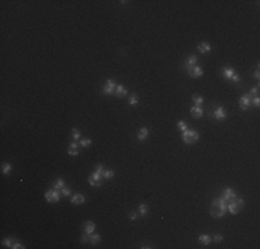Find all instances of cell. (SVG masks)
<instances>
[{
	"label": "cell",
	"instance_id": "cell-1",
	"mask_svg": "<svg viewBox=\"0 0 260 249\" xmlns=\"http://www.w3.org/2000/svg\"><path fill=\"white\" fill-rule=\"evenodd\" d=\"M227 205H228V202L223 197L215 198L213 202H212V206H210V216L215 219L223 217L226 215V212H227Z\"/></svg>",
	"mask_w": 260,
	"mask_h": 249
},
{
	"label": "cell",
	"instance_id": "cell-2",
	"mask_svg": "<svg viewBox=\"0 0 260 249\" xmlns=\"http://www.w3.org/2000/svg\"><path fill=\"white\" fill-rule=\"evenodd\" d=\"M102 172H104V165L98 163L95 166V172L89 177V183L90 186L93 187H100L102 184Z\"/></svg>",
	"mask_w": 260,
	"mask_h": 249
},
{
	"label": "cell",
	"instance_id": "cell-3",
	"mask_svg": "<svg viewBox=\"0 0 260 249\" xmlns=\"http://www.w3.org/2000/svg\"><path fill=\"white\" fill-rule=\"evenodd\" d=\"M242 208H244V199H242V198H237V197H235L234 199H231V201L228 202V205H227V210H230L231 215H237V213L241 210Z\"/></svg>",
	"mask_w": 260,
	"mask_h": 249
},
{
	"label": "cell",
	"instance_id": "cell-4",
	"mask_svg": "<svg viewBox=\"0 0 260 249\" xmlns=\"http://www.w3.org/2000/svg\"><path fill=\"white\" fill-rule=\"evenodd\" d=\"M198 140H199L198 131L190 130V129H187L185 131H183V141L185 144H194V143H197Z\"/></svg>",
	"mask_w": 260,
	"mask_h": 249
},
{
	"label": "cell",
	"instance_id": "cell-5",
	"mask_svg": "<svg viewBox=\"0 0 260 249\" xmlns=\"http://www.w3.org/2000/svg\"><path fill=\"white\" fill-rule=\"evenodd\" d=\"M45 198L47 202H58L60 198H61V191H57V190H49V191H46L45 194Z\"/></svg>",
	"mask_w": 260,
	"mask_h": 249
},
{
	"label": "cell",
	"instance_id": "cell-6",
	"mask_svg": "<svg viewBox=\"0 0 260 249\" xmlns=\"http://www.w3.org/2000/svg\"><path fill=\"white\" fill-rule=\"evenodd\" d=\"M250 105H252V104H250V94L249 93L245 94V96H242L241 98H239V107H241L242 111H246Z\"/></svg>",
	"mask_w": 260,
	"mask_h": 249
},
{
	"label": "cell",
	"instance_id": "cell-7",
	"mask_svg": "<svg viewBox=\"0 0 260 249\" xmlns=\"http://www.w3.org/2000/svg\"><path fill=\"white\" fill-rule=\"evenodd\" d=\"M115 87H116V83H115L112 79H108L107 83H105V86L102 87V93L104 94H114Z\"/></svg>",
	"mask_w": 260,
	"mask_h": 249
},
{
	"label": "cell",
	"instance_id": "cell-8",
	"mask_svg": "<svg viewBox=\"0 0 260 249\" xmlns=\"http://www.w3.org/2000/svg\"><path fill=\"white\" fill-rule=\"evenodd\" d=\"M212 116L216 118L217 120H223V119L227 118V113H226V111H224V108H223V107H216L215 111H213V113H212Z\"/></svg>",
	"mask_w": 260,
	"mask_h": 249
},
{
	"label": "cell",
	"instance_id": "cell-9",
	"mask_svg": "<svg viewBox=\"0 0 260 249\" xmlns=\"http://www.w3.org/2000/svg\"><path fill=\"white\" fill-rule=\"evenodd\" d=\"M187 71H188V74L191 75V78H199V76H202V75H203L202 68H201V67H198V65H194V67L188 68Z\"/></svg>",
	"mask_w": 260,
	"mask_h": 249
},
{
	"label": "cell",
	"instance_id": "cell-10",
	"mask_svg": "<svg viewBox=\"0 0 260 249\" xmlns=\"http://www.w3.org/2000/svg\"><path fill=\"white\" fill-rule=\"evenodd\" d=\"M222 197H223L224 199H226L227 202H230V201H231V199H234L235 197H237V195H235V191L233 190V188H226Z\"/></svg>",
	"mask_w": 260,
	"mask_h": 249
},
{
	"label": "cell",
	"instance_id": "cell-11",
	"mask_svg": "<svg viewBox=\"0 0 260 249\" xmlns=\"http://www.w3.org/2000/svg\"><path fill=\"white\" fill-rule=\"evenodd\" d=\"M114 94L116 96V97H125V96L127 94V89L125 86H122V85H116Z\"/></svg>",
	"mask_w": 260,
	"mask_h": 249
},
{
	"label": "cell",
	"instance_id": "cell-12",
	"mask_svg": "<svg viewBox=\"0 0 260 249\" xmlns=\"http://www.w3.org/2000/svg\"><path fill=\"white\" fill-rule=\"evenodd\" d=\"M71 202L73 204V205H82L83 202H84V195L82 194H75L72 199H71Z\"/></svg>",
	"mask_w": 260,
	"mask_h": 249
},
{
	"label": "cell",
	"instance_id": "cell-13",
	"mask_svg": "<svg viewBox=\"0 0 260 249\" xmlns=\"http://www.w3.org/2000/svg\"><path fill=\"white\" fill-rule=\"evenodd\" d=\"M191 115H192L194 118H201V116L203 115V109L201 108V107L194 105L192 108H191Z\"/></svg>",
	"mask_w": 260,
	"mask_h": 249
},
{
	"label": "cell",
	"instance_id": "cell-14",
	"mask_svg": "<svg viewBox=\"0 0 260 249\" xmlns=\"http://www.w3.org/2000/svg\"><path fill=\"white\" fill-rule=\"evenodd\" d=\"M147 137H148V129H147V127H141V129L137 131V140H139V141H144Z\"/></svg>",
	"mask_w": 260,
	"mask_h": 249
},
{
	"label": "cell",
	"instance_id": "cell-15",
	"mask_svg": "<svg viewBox=\"0 0 260 249\" xmlns=\"http://www.w3.org/2000/svg\"><path fill=\"white\" fill-rule=\"evenodd\" d=\"M222 74H223V78H224V79H231V76H233L235 72L231 67H230V68L228 67H226V68L222 69Z\"/></svg>",
	"mask_w": 260,
	"mask_h": 249
},
{
	"label": "cell",
	"instance_id": "cell-16",
	"mask_svg": "<svg viewBox=\"0 0 260 249\" xmlns=\"http://www.w3.org/2000/svg\"><path fill=\"white\" fill-rule=\"evenodd\" d=\"M83 228H84V232H87V234H91V232L94 231V228H95L94 221H86Z\"/></svg>",
	"mask_w": 260,
	"mask_h": 249
},
{
	"label": "cell",
	"instance_id": "cell-17",
	"mask_svg": "<svg viewBox=\"0 0 260 249\" xmlns=\"http://www.w3.org/2000/svg\"><path fill=\"white\" fill-rule=\"evenodd\" d=\"M197 61H198V58L195 56H190L187 58V62H185V68L188 69V68H191V67H194V65H197Z\"/></svg>",
	"mask_w": 260,
	"mask_h": 249
},
{
	"label": "cell",
	"instance_id": "cell-18",
	"mask_svg": "<svg viewBox=\"0 0 260 249\" xmlns=\"http://www.w3.org/2000/svg\"><path fill=\"white\" fill-rule=\"evenodd\" d=\"M115 176V172L112 169H104V172H102V179L104 180H109V179H112Z\"/></svg>",
	"mask_w": 260,
	"mask_h": 249
},
{
	"label": "cell",
	"instance_id": "cell-19",
	"mask_svg": "<svg viewBox=\"0 0 260 249\" xmlns=\"http://www.w3.org/2000/svg\"><path fill=\"white\" fill-rule=\"evenodd\" d=\"M198 50H199V53H202V54L209 53V51H210V44L206 43V42H203V43H201L199 46H198Z\"/></svg>",
	"mask_w": 260,
	"mask_h": 249
},
{
	"label": "cell",
	"instance_id": "cell-20",
	"mask_svg": "<svg viewBox=\"0 0 260 249\" xmlns=\"http://www.w3.org/2000/svg\"><path fill=\"white\" fill-rule=\"evenodd\" d=\"M198 241L203 245H209L210 243V237L208 234H201V235L198 237Z\"/></svg>",
	"mask_w": 260,
	"mask_h": 249
},
{
	"label": "cell",
	"instance_id": "cell-21",
	"mask_svg": "<svg viewBox=\"0 0 260 249\" xmlns=\"http://www.w3.org/2000/svg\"><path fill=\"white\" fill-rule=\"evenodd\" d=\"M101 241V237L98 235V234H93L91 232V235H90V243L91 245H97V243H100Z\"/></svg>",
	"mask_w": 260,
	"mask_h": 249
},
{
	"label": "cell",
	"instance_id": "cell-22",
	"mask_svg": "<svg viewBox=\"0 0 260 249\" xmlns=\"http://www.w3.org/2000/svg\"><path fill=\"white\" fill-rule=\"evenodd\" d=\"M64 187H65V184H64V180L62 179H57V181H56V184H54V190H57V191H61Z\"/></svg>",
	"mask_w": 260,
	"mask_h": 249
},
{
	"label": "cell",
	"instance_id": "cell-23",
	"mask_svg": "<svg viewBox=\"0 0 260 249\" xmlns=\"http://www.w3.org/2000/svg\"><path fill=\"white\" fill-rule=\"evenodd\" d=\"M147 212H148V206H147L145 204H141V205L139 206V215L140 216H145Z\"/></svg>",
	"mask_w": 260,
	"mask_h": 249
},
{
	"label": "cell",
	"instance_id": "cell-24",
	"mask_svg": "<svg viewBox=\"0 0 260 249\" xmlns=\"http://www.w3.org/2000/svg\"><path fill=\"white\" fill-rule=\"evenodd\" d=\"M192 101L195 102V105L201 107V104L203 102V98L201 97V96H197V94H194V96H192Z\"/></svg>",
	"mask_w": 260,
	"mask_h": 249
},
{
	"label": "cell",
	"instance_id": "cell-25",
	"mask_svg": "<svg viewBox=\"0 0 260 249\" xmlns=\"http://www.w3.org/2000/svg\"><path fill=\"white\" fill-rule=\"evenodd\" d=\"M137 102H139V96L136 93L132 94V97L129 100V104H130V105H137Z\"/></svg>",
	"mask_w": 260,
	"mask_h": 249
},
{
	"label": "cell",
	"instance_id": "cell-26",
	"mask_svg": "<svg viewBox=\"0 0 260 249\" xmlns=\"http://www.w3.org/2000/svg\"><path fill=\"white\" fill-rule=\"evenodd\" d=\"M11 172V165L10 163H4L3 165V168H1V173L3 174H8Z\"/></svg>",
	"mask_w": 260,
	"mask_h": 249
},
{
	"label": "cell",
	"instance_id": "cell-27",
	"mask_svg": "<svg viewBox=\"0 0 260 249\" xmlns=\"http://www.w3.org/2000/svg\"><path fill=\"white\" fill-rule=\"evenodd\" d=\"M177 127L181 131H185L187 129H188V127H187V123H185L184 120H178V122H177Z\"/></svg>",
	"mask_w": 260,
	"mask_h": 249
},
{
	"label": "cell",
	"instance_id": "cell-28",
	"mask_svg": "<svg viewBox=\"0 0 260 249\" xmlns=\"http://www.w3.org/2000/svg\"><path fill=\"white\" fill-rule=\"evenodd\" d=\"M79 137H80V130L79 129H72V138L73 140H79Z\"/></svg>",
	"mask_w": 260,
	"mask_h": 249
},
{
	"label": "cell",
	"instance_id": "cell-29",
	"mask_svg": "<svg viewBox=\"0 0 260 249\" xmlns=\"http://www.w3.org/2000/svg\"><path fill=\"white\" fill-rule=\"evenodd\" d=\"M80 145H82V147H84V148H87V147H90V145H91V140H90V138L80 140Z\"/></svg>",
	"mask_w": 260,
	"mask_h": 249
},
{
	"label": "cell",
	"instance_id": "cell-30",
	"mask_svg": "<svg viewBox=\"0 0 260 249\" xmlns=\"http://www.w3.org/2000/svg\"><path fill=\"white\" fill-rule=\"evenodd\" d=\"M13 239H11V238H6V239H3V245H4V246H7V248H11V246H13Z\"/></svg>",
	"mask_w": 260,
	"mask_h": 249
},
{
	"label": "cell",
	"instance_id": "cell-31",
	"mask_svg": "<svg viewBox=\"0 0 260 249\" xmlns=\"http://www.w3.org/2000/svg\"><path fill=\"white\" fill-rule=\"evenodd\" d=\"M13 249H24L25 246H22V243L18 242V241H14L13 242V246H11Z\"/></svg>",
	"mask_w": 260,
	"mask_h": 249
},
{
	"label": "cell",
	"instance_id": "cell-32",
	"mask_svg": "<svg viewBox=\"0 0 260 249\" xmlns=\"http://www.w3.org/2000/svg\"><path fill=\"white\" fill-rule=\"evenodd\" d=\"M68 154L69 155H72V156H76L78 154H79V151H78V148H68Z\"/></svg>",
	"mask_w": 260,
	"mask_h": 249
},
{
	"label": "cell",
	"instance_id": "cell-33",
	"mask_svg": "<svg viewBox=\"0 0 260 249\" xmlns=\"http://www.w3.org/2000/svg\"><path fill=\"white\" fill-rule=\"evenodd\" d=\"M80 241H82L83 243L90 242V235H89V234H87V232H84V235H82V238H80Z\"/></svg>",
	"mask_w": 260,
	"mask_h": 249
},
{
	"label": "cell",
	"instance_id": "cell-34",
	"mask_svg": "<svg viewBox=\"0 0 260 249\" xmlns=\"http://www.w3.org/2000/svg\"><path fill=\"white\" fill-rule=\"evenodd\" d=\"M250 104H253L255 107H259L260 105V98L257 97V96H256L253 100H250Z\"/></svg>",
	"mask_w": 260,
	"mask_h": 249
},
{
	"label": "cell",
	"instance_id": "cell-35",
	"mask_svg": "<svg viewBox=\"0 0 260 249\" xmlns=\"http://www.w3.org/2000/svg\"><path fill=\"white\" fill-rule=\"evenodd\" d=\"M61 194H62V195H71L69 187H64L62 190H61Z\"/></svg>",
	"mask_w": 260,
	"mask_h": 249
},
{
	"label": "cell",
	"instance_id": "cell-36",
	"mask_svg": "<svg viewBox=\"0 0 260 249\" xmlns=\"http://www.w3.org/2000/svg\"><path fill=\"white\" fill-rule=\"evenodd\" d=\"M230 80H233L234 83H238V82H239V75H238V74H234L233 76H231V79H230Z\"/></svg>",
	"mask_w": 260,
	"mask_h": 249
},
{
	"label": "cell",
	"instance_id": "cell-37",
	"mask_svg": "<svg viewBox=\"0 0 260 249\" xmlns=\"http://www.w3.org/2000/svg\"><path fill=\"white\" fill-rule=\"evenodd\" d=\"M222 239H223V235H222V234H216V235L213 237V241H215L216 243H217V242H220Z\"/></svg>",
	"mask_w": 260,
	"mask_h": 249
},
{
	"label": "cell",
	"instance_id": "cell-38",
	"mask_svg": "<svg viewBox=\"0 0 260 249\" xmlns=\"http://www.w3.org/2000/svg\"><path fill=\"white\" fill-rule=\"evenodd\" d=\"M249 94H253V96H257V94H259V86H256V87H253V89H250V91H249Z\"/></svg>",
	"mask_w": 260,
	"mask_h": 249
},
{
	"label": "cell",
	"instance_id": "cell-39",
	"mask_svg": "<svg viewBox=\"0 0 260 249\" xmlns=\"http://www.w3.org/2000/svg\"><path fill=\"white\" fill-rule=\"evenodd\" d=\"M129 217L132 219V220H136V219L139 217V213H136V212H130V215H129Z\"/></svg>",
	"mask_w": 260,
	"mask_h": 249
},
{
	"label": "cell",
	"instance_id": "cell-40",
	"mask_svg": "<svg viewBox=\"0 0 260 249\" xmlns=\"http://www.w3.org/2000/svg\"><path fill=\"white\" fill-rule=\"evenodd\" d=\"M69 147H71V148H78V144L75 143V141H73V143H71Z\"/></svg>",
	"mask_w": 260,
	"mask_h": 249
},
{
	"label": "cell",
	"instance_id": "cell-41",
	"mask_svg": "<svg viewBox=\"0 0 260 249\" xmlns=\"http://www.w3.org/2000/svg\"><path fill=\"white\" fill-rule=\"evenodd\" d=\"M255 78H256V79H259V78H260V74H259V71H256V72H255Z\"/></svg>",
	"mask_w": 260,
	"mask_h": 249
}]
</instances>
